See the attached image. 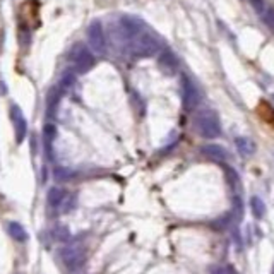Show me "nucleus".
Masks as SVG:
<instances>
[{
	"instance_id": "obj_22",
	"label": "nucleus",
	"mask_w": 274,
	"mask_h": 274,
	"mask_svg": "<svg viewBox=\"0 0 274 274\" xmlns=\"http://www.w3.org/2000/svg\"><path fill=\"white\" fill-rule=\"evenodd\" d=\"M250 3L254 5V9L259 12V16L262 17V14L266 12V7H264V3H262V0H250Z\"/></svg>"
},
{
	"instance_id": "obj_10",
	"label": "nucleus",
	"mask_w": 274,
	"mask_h": 274,
	"mask_svg": "<svg viewBox=\"0 0 274 274\" xmlns=\"http://www.w3.org/2000/svg\"><path fill=\"white\" fill-rule=\"evenodd\" d=\"M60 98H62V91L59 89V86L53 88V89H50L48 96H46V110H48L50 117L55 115L57 108H59V103H60Z\"/></svg>"
},
{
	"instance_id": "obj_15",
	"label": "nucleus",
	"mask_w": 274,
	"mask_h": 274,
	"mask_svg": "<svg viewBox=\"0 0 274 274\" xmlns=\"http://www.w3.org/2000/svg\"><path fill=\"white\" fill-rule=\"evenodd\" d=\"M250 206H252V214H254L257 219H261L262 216L266 214V204H264V201H262L261 197H257V196L252 197Z\"/></svg>"
},
{
	"instance_id": "obj_12",
	"label": "nucleus",
	"mask_w": 274,
	"mask_h": 274,
	"mask_svg": "<svg viewBox=\"0 0 274 274\" xmlns=\"http://www.w3.org/2000/svg\"><path fill=\"white\" fill-rule=\"evenodd\" d=\"M7 232H9V235L12 237L14 240H17V241H24L28 239L26 230H24V226L21 225V223L10 221L9 225H7Z\"/></svg>"
},
{
	"instance_id": "obj_9",
	"label": "nucleus",
	"mask_w": 274,
	"mask_h": 274,
	"mask_svg": "<svg viewBox=\"0 0 274 274\" xmlns=\"http://www.w3.org/2000/svg\"><path fill=\"white\" fill-rule=\"evenodd\" d=\"M201 153H203L204 156H207L209 160L219 161V163L228 158V153L225 151V147L218 146V144H207V146H204L203 149H201Z\"/></svg>"
},
{
	"instance_id": "obj_2",
	"label": "nucleus",
	"mask_w": 274,
	"mask_h": 274,
	"mask_svg": "<svg viewBox=\"0 0 274 274\" xmlns=\"http://www.w3.org/2000/svg\"><path fill=\"white\" fill-rule=\"evenodd\" d=\"M129 50L134 57L144 59V57H153L160 52V41L154 34L147 33L146 30L140 34H137L136 38L131 39L129 43Z\"/></svg>"
},
{
	"instance_id": "obj_13",
	"label": "nucleus",
	"mask_w": 274,
	"mask_h": 274,
	"mask_svg": "<svg viewBox=\"0 0 274 274\" xmlns=\"http://www.w3.org/2000/svg\"><path fill=\"white\" fill-rule=\"evenodd\" d=\"M64 197H66V192H64L62 189H59V187H53V189L48 190V196H46V203H48L50 207H57V209H59V206L62 204Z\"/></svg>"
},
{
	"instance_id": "obj_25",
	"label": "nucleus",
	"mask_w": 274,
	"mask_h": 274,
	"mask_svg": "<svg viewBox=\"0 0 274 274\" xmlns=\"http://www.w3.org/2000/svg\"><path fill=\"white\" fill-rule=\"evenodd\" d=\"M271 274H274V268H273V273H271Z\"/></svg>"
},
{
	"instance_id": "obj_7",
	"label": "nucleus",
	"mask_w": 274,
	"mask_h": 274,
	"mask_svg": "<svg viewBox=\"0 0 274 274\" xmlns=\"http://www.w3.org/2000/svg\"><path fill=\"white\" fill-rule=\"evenodd\" d=\"M10 113H12V120H14V125H16V142L19 144V142H23L24 137L28 134V122H26V118H24L21 108L16 106V104L10 108Z\"/></svg>"
},
{
	"instance_id": "obj_20",
	"label": "nucleus",
	"mask_w": 274,
	"mask_h": 274,
	"mask_svg": "<svg viewBox=\"0 0 274 274\" xmlns=\"http://www.w3.org/2000/svg\"><path fill=\"white\" fill-rule=\"evenodd\" d=\"M233 212H235L239 218H241V216H243V203H241L240 196L233 197Z\"/></svg>"
},
{
	"instance_id": "obj_23",
	"label": "nucleus",
	"mask_w": 274,
	"mask_h": 274,
	"mask_svg": "<svg viewBox=\"0 0 274 274\" xmlns=\"http://www.w3.org/2000/svg\"><path fill=\"white\" fill-rule=\"evenodd\" d=\"M211 274H232V268H225V266H219V268L212 269Z\"/></svg>"
},
{
	"instance_id": "obj_1",
	"label": "nucleus",
	"mask_w": 274,
	"mask_h": 274,
	"mask_svg": "<svg viewBox=\"0 0 274 274\" xmlns=\"http://www.w3.org/2000/svg\"><path fill=\"white\" fill-rule=\"evenodd\" d=\"M196 131L206 139H216L221 134V122L212 110H201L194 117Z\"/></svg>"
},
{
	"instance_id": "obj_17",
	"label": "nucleus",
	"mask_w": 274,
	"mask_h": 274,
	"mask_svg": "<svg viewBox=\"0 0 274 274\" xmlns=\"http://www.w3.org/2000/svg\"><path fill=\"white\" fill-rule=\"evenodd\" d=\"M74 82H75V75L72 74L70 70H67L66 74L62 75V79H60V82H59V89L60 91H67L70 86H74Z\"/></svg>"
},
{
	"instance_id": "obj_3",
	"label": "nucleus",
	"mask_w": 274,
	"mask_h": 274,
	"mask_svg": "<svg viewBox=\"0 0 274 274\" xmlns=\"http://www.w3.org/2000/svg\"><path fill=\"white\" fill-rule=\"evenodd\" d=\"M60 257H62V262L68 269H79L84 264L86 247L79 240H75L60 250Z\"/></svg>"
},
{
	"instance_id": "obj_16",
	"label": "nucleus",
	"mask_w": 274,
	"mask_h": 274,
	"mask_svg": "<svg viewBox=\"0 0 274 274\" xmlns=\"http://www.w3.org/2000/svg\"><path fill=\"white\" fill-rule=\"evenodd\" d=\"M75 203H77V197H75V194H66L62 204L59 206L60 212H62V214H66V212H68L70 209H74Z\"/></svg>"
},
{
	"instance_id": "obj_4",
	"label": "nucleus",
	"mask_w": 274,
	"mask_h": 274,
	"mask_svg": "<svg viewBox=\"0 0 274 274\" xmlns=\"http://www.w3.org/2000/svg\"><path fill=\"white\" fill-rule=\"evenodd\" d=\"M70 60H72V64H74L75 70H77L79 74H86L88 70H91V68L95 67V62H96L95 55H93V53L89 52L84 45H81V43H77V45L72 46Z\"/></svg>"
},
{
	"instance_id": "obj_8",
	"label": "nucleus",
	"mask_w": 274,
	"mask_h": 274,
	"mask_svg": "<svg viewBox=\"0 0 274 274\" xmlns=\"http://www.w3.org/2000/svg\"><path fill=\"white\" fill-rule=\"evenodd\" d=\"M158 66H160L161 70L165 72V74L171 75L176 72V68H178V57L175 55L173 52H163L160 55V59H158Z\"/></svg>"
},
{
	"instance_id": "obj_21",
	"label": "nucleus",
	"mask_w": 274,
	"mask_h": 274,
	"mask_svg": "<svg viewBox=\"0 0 274 274\" xmlns=\"http://www.w3.org/2000/svg\"><path fill=\"white\" fill-rule=\"evenodd\" d=\"M53 235H55L57 240H68V237H70V233H68L67 228H64V226H59V228L53 230Z\"/></svg>"
},
{
	"instance_id": "obj_19",
	"label": "nucleus",
	"mask_w": 274,
	"mask_h": 274,
	"mask_svg": "<svg viewBox=\"0 0 274 274\" xmlns=\"http://www.w3.org/2000/svg\"><path fill=\"white\" fill-rule=\"evenodd\" d=\"M53 175H55V178L59 180V182H66V180H70L72 176H74V171L59 167V168H55V173H53Z\"/></svg>"
},
{
	"instance_id": "obj_18",
	"label": "nucleus",
	"mask_w": 274,
	"mask_h": 274,
	"mask_svg": "<svg viewBox=\"0 0 274 274\" xmlns=\"http://www.w3.org/2000/svg\"><path fill=\"white\" fill-rule=\"evenodd\" d=\"M225 175H226V180H228L230 187H233V189H235V187L239 185V182H240L239 173L233 170L232 167H225Z\"/></svg>"
},
{
	"instance_id": "obj_24",
	"label": "nucleus",
	"mask_w": 274,
	"mask_h": 274,
	"mask_svg": "<svg viewBox=\"0 0 274 274\" xmlns=\"http://www.w3.org/2000/svg\"><path fill=\"white\" fill-rule=\"evenodd\" d=\"M0 93H2V95H5V93H7L5 82H3V81H0Z\"/></svg>"
},
{
	"instance_id": "obj_5",
	"label": "nucleus",
	"mask_w": 274,
	"mask_h": 274,
	"mask_svg": "<svg viewBox=\"0 0 274 274\" xmlns=\"http://www.w3.org/2000/svg\"><path fill=\"white\" fill-rule=\"evenodd\" d=\"M182 98H183V108L187 111H192L197 108V104L201 103V93L197 89V86L190 81L187 75L182 77Z\"/></svg>"
},
{
	"instance_id": "obj_6",
	"label": "nucleus",
	"mask_w": 274,
	"mask_h": 274,
	"mask_svg": "<svg viewBox=\"0 0 274 274\" xmlns=\"http://www.w3.org/2000/svg\"><path fill=\"white\" fill-rule=\"evenodd\" d=\"M88 41L91 48L95 50L98 55H104L106 52V38H104V31L100 21H93L88 28Z\"/></svg>"
},
{
	"instance_id": "obj_14",
	"label": "nucleus",
	"mask_w": 274,
	"mask_h": 274,
	"mask_svg": "<svg viewBox=\"0 0 274 274\" xmlns=\"http://www.w3.org/2000/svg\"><path fill=\"white\" fill-rule=\"evenodd\" d=\"M55 137H57L55 125L46 124L45 127H43V140H45V146H46V151H48L50 158H52V142L55 140Z\"/></svg>"
},
{
	"instance_id": "obj_11",
	"label": "nucleus",
	"mask_w": 274,
	"mask_h": 274,
	"mask_svg": "<svg viewBox=\"0 0 274 274\" xmlns=\"http://www.w3.org/2000/svg\"><path fill=\"white\" fill-rule=\"evenodd\" d=\"M235 146H237V149H239V153L243 154V156H250L255 151V144L252 142L248 137H237Z\"/></svg>"
}]
</instances>
